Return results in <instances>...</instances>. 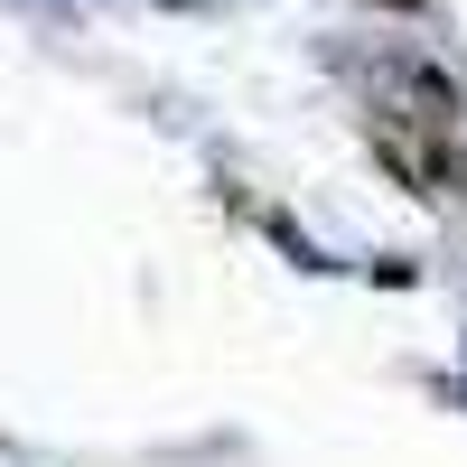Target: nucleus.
Masks as SVG:
<instances>
[{
  "mask_svg": "<svg viewBox=\"0 0 467 467\" xmlns=\"http://www.w3.org/2000/svg\"><path fill=\"white\" fill-rule=\"evenodd\" d=\"M374 150L383 169L420 197H458L467 187V150H458V122H420V112H374Z\"/></svg>",
  "mask_w": 467,
  "mask_h": 467,
  "instance_id": "nucleus-1",
  "label": "nucleus"
},
{
  "mask_svg": "<svg viewBox=\"0 0 467 467\" xmlns=\"http://www.w3.org/2000/svg\"><path fill=\"white\" fill-rule=\"evenodd\" d=\"M374 10H420V0H374Z\"/></svg>",
  "mask_w": 467,
  "mask_h": 467,
  "instance_id": "nucleus-2",
  "label": "nucleus"
}]
</instances>
